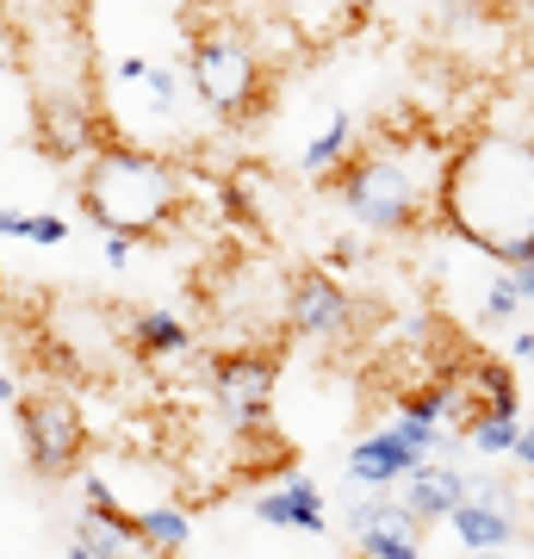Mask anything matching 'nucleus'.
Segmentation results:
<instances>
[{
	"instance_id": "obj_27",
	"label": "nucleus",
	"mask_w": 534,
	"mask_h": 559,
	"mask_svg": "<svg viewBox=\"0 0 534 559\" xmlns=\"http://www.w3.org/2000/svg\"><path fill=\"white\" fill-rule=\"evenodd\" d=\"M62 559H94V554H87V547H75V540H69V554H62Z\"/></svg>"
},
{
	"instance_id": "obj_9",
	"label": "nucleus",
	"mask_w": 534,
	"mask_h": 559,
	"mask_svg": "<svg viewBox=\"0 0 534 559\" xmlns=\"http://www.w3.org/2000/svg\"><path fill=\"white\" fill-rule=\"evenodd\" d=\"M32 138H38V156L57 162V168H81L106 138H119L112 119L99 112L87 94H38V119H32Z\"/></svg>"
},
{
	"instance_id": "obj_6",
	"label": "nucleus",
	"mask_w": 534,
	"mask_h": 559,
	"mask_svg": "<svg viewBox=\"0 0 534 559\" xmlns=\"http://www.w3.org/2000/svg\"><path fill=\"white\" fill-rule=\"evenodd\" d=\"M205 392H212V411L224 417L230 436H256V429H274V392H280V355L274 348H218L205 355Z\"/></svg>"
},
{
	"instance_id": "obj_1",
	"label": "nucleus",
	"mask_w": 534,
	"mask_h": 559,
	"mask_svg": "<svg viewBox=\"0 0 534 559\" xmlns=\"http://www.w3.org/2000/svg\"><path fill=\"white\" fill-rule=\"evenodd\" d=\"M436 230L491 255L497 267L534 261V131L478 124L454 138L436 193Z\"/></svg>"
},
{
	"instance_id": "obj_13",
	"label": "nucleus",
	"mask_w": 534,
	"mask_h": 559,
	"mask_svg": "<svg viewBox=\"0 0 534 559\" xmlns=\"http://www.w3.org/2000/svg\"><path fill=\"white\" fill-rule=\"evenodd\" d=\"M473 473H460L454 460H429V466H416L411 479L397 485V503L411 510L416 522H448L460 503L473 498Z\"/></svg>"
},
{
	"instance_id": "obj_2",
	"label": "nucleus",
	"mask_w": 534,
	"mask_h": 559,
	"mask_svg": "<svg viewBox=\"0 0 534 559\" xmlns=\"http://www.w3.org/2000/svg\"><path fill=\"white\" fill-rule=\"evenodd\" d=\"M448 150H454V138H436V131H373V138H360V150L323 187L336 193V205L367 237L436 230V193Z\"/></svg>"
},
{
	"instance_id": "obj_23",
	"label": "nucleus",
	"mask_w": 534,
	"mask_h": 559,
	"mask_svg": "<svg viewBox=\"0 0 534 559\" xmlns=\"http://www.w3.org/2000/svg\"><path fill=\"white\" fill-rule=\"evenodd\" d=\"M131 249H138L131 237H106V261H112V267H131Z\"/></svg>"
},
{
	"instance_id": "obj_22",
	"label": "nucleus",
	"mask_w": 534,
	"mask_h": 559,
	"mask_svg": "<svg viewBox=\"0 0 534 559\" xmlns=\"http://www.w3.org/2000/svg\"><path fill=\"white\" fill-rule=\"evenodd\" d=\"M323 267H330V274H355V267H367V242L336 237L330 242V255H323Z\"/></svg>"
},
{
	"instance_id": "obj_3",
	"label": "nucleus",
	"mask_w": 534,
	"mask_h": 559,
	"mask_svg": "<svg viewBox=\"0 0 534 559\" xmlns=\"http://www.w3.org/2000/svg\"><path fill=\"white\" fill-rule=\"evenodd\" d=\"M75 205L99 237L156 242L193 212V175L156 143L106 138L75 168Z\"/></svg>"
},
{
	"instance_id": "obj_19",
	"label": "nucleus",
	"mask_w": 534,
	"mask_h": 559,
	"mask_svg": "<svg viewBox=\"0 0 534 559\" xmlns=\"http://www.w3.org/2000/svg\"><path fill=\"white\" fill-rule=\"evenodd\" d=\"M515 311H529V299H522V280H515V267H497L491 286H485V323H510Z\"/></svg>"
},
{
	"instance_id": "obj_12",
	"label": "nucleus",
	"mask_w": 534,
	"mask_h": 559,
	"mask_svg": "<svg viewBox=\"0 0 534 559\" xmlns=\"http://www.w3.org/2000/svg\"><path fill=\"white\" fill-rule=\"evenodd\" d=\"M119 342L131 348V360H138V367H168V360L199 355L193 323L180 318V311H162V305L131 311V318H124V330H119Z\"/></svg>"
},
{
	"instance_id": "obj_29",
	"label": "nucleus",
	"mask_w": 534,
	"mask_h": 559,
	"mask_svg": "<svg viewBox=\"0 0 534 559\" xmlns=\"http://www.w3.org/2000/svg\"><path fill=\"white\" fill-rule=\"evenodd\" d=\"M529 473H534V466H529Z\"/></svg>"
},
{
	"instance_id": "obj_18",
	"label": "nucleus",
	"mask_w": 534,
	"mask_h": 559,
	"mask_svg": "<svg viewBox=\"0 0 534 559\" xmlns=\"http://www.w3.org/2000/svg\"><path fill=\"white\" fill-rule=\"evenodd\" d=\"M212 205L224 212L230 230H261V205L249 193V175H218L212 180Z\"/></svg>"
},
{
	"instance_id": "obj_15",
	"label": "nucleus",
	"mask_w": 534,
	"mask_h": 559,
	"mask_svg": "<svg viewBox=\"0 0 534 559\" xmlns=\"http://www.w3.org/2000/svg\"><path fill=\"white\" fill-rule=\"evenodd\" d=\"M286 32H298L305 44H330V38H348L379 13V0H274Z\"/></svg>"
},
{
	"instance_id": "obj_8",
	"label": "nucleus",
	"mask_w": 534,
	"mask_h": 559,
	"mask_svg": "<svg viewBox=\"0 0 534 559\" xmlns=\"http://www.w3.org/2000/svg\"><path fill=\"white\" fill-rule=\"evenodd\" d=\"M454 436H441L429 423H385V429H367V436L348 448V485L355 491H397V485L411 479L416 466H429V460H448Z\"/></svg>"
},
{
	"instance_id": "obj_21",
	"label": "nucleus",
	"mask_w": 534,
	"mask_h": 559,
	"mask_svg": "<svg viewBox=\"0 0 534 559\" xmlns=\"http://www.w3.org/2000/svg\"><path fill=\"white\" fill-rule=\"evenodd\" d=\"M20 242H38V249H62V242H69V218H62V212H25Z\"/></svg>"
},
{
	"instance_id": "obj_10",
	"label": "nucleus",
	"mask_w": 534,
	"mask_h": 559,
	"mask_svg": "<svg viewBox=\"0 0 534 559\" xmlns=\"http://www.w3.org/2000/svg\"><path fill=\"white\" fill-rule=\"evenodd\" d=\"M348 535L360 559H423V522L397 503V491L348 498Z\"/></svg>"
},
{
	"instance_id": "obj_20",
	"label": "nucleus",
	"mask_w": 534,
	"mask_h": 559,
	"mask_svg": "<svg viewBox=\"0 0 534 559\" xmlns=\"http://www.w3.org/2000/svg\"><path fill=\"white\" fill-rule=\"evenodd\" d=\"M515 436H522V417H478L466 429V441L478 454H515Z\"/></svg>"
},
{
	"instance_id": "obj_25",
	"label": "nucleus",
	"mask_w": 534,
	"mask_h": 559,
	"mask_svg": "<svg viewBox=\"0 0 534 559\" xmlns=\"http://www.w3.org/2000/svg\"><path fill=\"white\" fill-rule=\"evenodd\" d=\"M180 7H187V13H224L230 0H180Z\"/></svg>"
},
{
	"instance_id": "obj_24",
	"label": "nucleus",
	"mask_w": 534,
	"mask_h": 559,
	"mask_svg": "<svg viewBox=\"0 0 534 559\" xmlns=\"http://www.w3.org/2000/svg\"><path fill=\"white\" fill-rule=\"evenodd\" d=\"M510 355H515V360H534V330H522V336L510 342Z\"/></svg>"
},
{
	"instance_id": "obj_28",
	"label": "nucleus",
	"mask_w": 534,
	"mask_h": 559,
	"mask_svg": "<svg viewBox=\"0 0 534 559\" xmlns=\"http://www.w3.org/2000/svg\"><path fill=\"white\" fill-rule=\"evenodd\" d=\"M466 559H503V554H466Z\"/></svg>"
},
{
	"instance_id": "obj_30",
	"label": "nucleus",
	"mask_w": 534,
	"mask_h": 559,
	"mask_svg": "<svg viewBox=\"0 0 534 559\" xmlns=\"http://www.w3.org/2000/svg\"><path fill=\"white\" fill-rule=\"evenodd\" d=\"M355 559H360V554H355Z\"/></svg>"
},
{
	"instance_id": "obj_7",
	"label": "nucleus",
	"mask_w": 534,
	"mask_h": 559,
	"mask_svg": "<svg viewBox=\"0 0 534 559\" xmlns=\"http://www.w3.org/2000/svg\"><path fill=\"white\" fill-rule=\"evenodd\" d=\"M280 330L293 342H311V348H342V342L360 330V299L342 286V274L323 267V261H317V267H298V274L280 286Z\"/></svg>"
},
{
	"instance_id": "obj_16",
	"label": "nucleus",
	"mask_w": 534,
	"mask_h": 559,
	"mask_svg": "<svg viewBox=\"0 0 534 559\" xmlns=\"http://www.w3.org/2000/svg\"><path fill=\"white\" fill-rule=\"evenodd\" d=\"M360 138H367V124L348 112V106H336L330 119H323V131H317L305 150H298V175H311V180H330L342 168V162L360 150Z\"/></svg>"
},
{
	"instance_id": "obj_17",
	"label": "nucleus",
	"mask_w": 534,
	"mask_h": 559,
	"mask_svg": "<svg viewBox=\"0 0 534 559\" xmlns=\"http://www.w3.org/2000/svg\"><path fill=\"white\" fill-rule=\"evenodd\" d=\"M138 535H143V547H150L156 559H168V554H180V547H187L193 522H187V510H180V503H150V510H138Z\"/></svg>"
},
{
	"instance_id": "obj_5",
	"label": "nucleus",
	"mask_w": 534,
	"mask_h": 559,
	"mask_svg": "<svg viewBox=\"0 0 534 559\" xmlns=\"http://www.w3.org/2000/svg\"><path fill=\"white\" fill-rule=\"evenodd\" d=\"M13 423H20V454L38 479H75L94 436L69 385H32L13 399Z\"/></svg>"
},
{
	"instance_id": "obj_4",
	"label": "nucleus",
	"mask_w": 534,
	"mask_h": 559,
	"mask_svg": "<svg viewBox=\"0 0 534 559\" xmlns=\"http://www.w3.org/2000/svg\"><path fill=\"white\" fill-rule=\"evenodd\" d=\"M180 75H187L193 106L218 124H249L274 100V62L261 38H249V25L224 20V13H193Z\"/></svg>"
},
{
	"instance_id": "obj_11",
	"label": "nucleus",
	"mask_w": 534,
	"mask_h": 559,
	"mask_svg": "<svg viewBox=\"0 0 534 559\" xmlns=\"http://www.w3.org/2000/svg\"><path fill=\"white\" fill-rule=\"evenodd\" d=\"M448 528H454V540L466 547V554H510V540H515V498L503 491V485L478 479L473 498L448 516Z\"/></svg>"
},
{
	"instance_id": "obj_14",
	"label": "nucleus",
	"mask_w": 534,
	"mask_h": 559,
	"mask_svg": "<svg viewBox=\"0 0 534 559\" xmlns=\"http://www.w3.org/2000/svg\"><path fill=\"white\" fill-rule=\"evenodd\" d=\"M249 510H256L268 528H286V535H323V528H330L323 491H317L311 479H293V473H286L280 485H268V491H256Z\"/></svg>"
},
{
	"instance_id": "obj_26",
	"label": "nucleus",
	"mask_w": 534,
	"mask_h": 559,
	"mask_svg": "<svg viewBox=\"0 0 534 559\" xmlns=\"http://www.w3.org/2000/svg\"><path fill=\"white\" fill-rule=\"evenodd\" d=\"M515 280H522V299H529V311H534V261L529 267H515Z\"/></svg>"
}]
</instances>
